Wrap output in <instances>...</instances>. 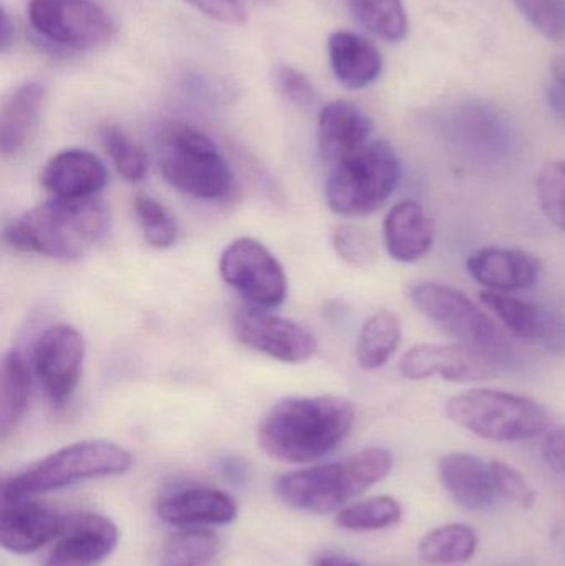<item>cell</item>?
Wrapping results in <instances>:
<instances>
[{
  "label": "cell",
  "mask_w": 565,
  "mask_h": 566,
  "mask_svg": "<svg viewBox=\"0 0 565 566\" xmlns=\"http://www.w3.org/2000/svg\"><path fill=\"white\" fill-rule=\"evenodd\" d=\"M481 302L516 338L531 343L550 355L565 358V319L559 313L537 303L490 290L481 293Z\"/></svg>",
  "instance_id": "13"
},
{
  "label": "cell",
  "mask_w": 565,
  "mask_h": 566,
  "mask_svg": "<svg viewBox=\"0 0 565 566\" xmlns=\"http://www.w3.org/2000/svg\"><path fill=\"white\" fill-rule=\"evenodd\" d=\"M491 359L468 346L425 345L414 346L405 353L400 363L401 375L414 381L438 378L453 382H471L490 378L498 371Z\"/></svg>",
  "instance_id": "15"
},
{
  "label": "cell",
  "mask_w": 565,
  "mask_h": 566,
  "mask_svg": "<svg viewBox=\"0 0 565 566\" xmlns=\"http://www.w3.org/2000/svg\"><path fill=\"white\" fill-rule=\"evenodd\" d=\"M551 73H553L554 83L564 86L565 88V56H557L551 65Z\"/></svg>",
  "instance_id": "43"
},
{
  "label": "cell",
  "mask_w": 565,
  "mask_h": 566,
  "mask_svg": "<svg viewBox=\"0 0 565 566\" xmlns=\"http://www.w3.org/2000/svg\"><path fill=\"white\" fill-rule=\"evenodd\" d=\"M491 478L498 494L506 497L523 509H531L536 504V492L531 488L523 474L506 462H490Z\"/></svg>",
  "instance_id": "35"
},
{
  "label": "cell",
  "mask_w": 565,
  "mask_h": 566,
  "mask_svg": "<svg viewBox=\"0 0 565 566\" xmlns=\"http://www.w3.org/2000/svg\"><path fill=\"white\" fill-rule=\"evenodd\" d=\"M231 325L239 343L278 361L297 365L317 352V339L307 326L272 310L245 305L236 310Z\"/></svg>",
  "instance_id": "12"
},
{
  "label": "cell",
  "mask_w": 565,
  "mask_h": 566,
  "mask_svg": "<svg viewBox=\"0 0 565 566\" xmlns=\"http://www.w3.org/2000/svg\"><path fill=\"white\" fill-rule=\"evenodd\" d=\"M132 465V452L115 442H73L3 479L2 502L30 499L90 479L125 474Z\"/></svg>",
  "instance_id": "5"
},
{
  "label": "cell",
  "mask_w": 565,
  "mask_h": 566,
  "mask_svg": "<svg viewBox=\"0 0 565 566\" xmlns=\"http://www.w3.org/2000/svg\"><path fill=\"white\" fill-rule=\"evenodd\" d=\"M374 123L354 103H328L318 116L317 143L322 159L337 165L370 142Z\"/></svg>",
  "instance_id": "19"
},
{
  "label": "cell",
  "mask_w": 565,
  "mask_h": 566,
  "mask_svg": "<svg viewBox=\"0 0 565 566\" xmlns=\"http://www.w3.org/2000/svg\"><path fill=\"white\" fill-rule=\"evenodd\" d=\"M13 22L10 20L9 13L7 10H2V32H0V49L2 52H6L9 49L10 43L13 42Z\"/></svg>",
  "instance_id": "41"
},
{
  "label": "cell",
  "mask_w": 565,
  "mask_h": 566,
  "mask_svg": "<svg viewBox=\"0 0 565 566\" xmlns=\"http://www.w3.org/2000/svg\"><path fill=\"white\" fill-rule=\"evenodd\" d=\"M438 475L448 494L467 511H483L493 502L496 489L490 464L464 452H451L441 458Z\"/></svg>",
  "instance_id": "23"
},
{
  "label": "cell",
  "mask_w": 565,
  "mask_h": 566,
  "mask_svg": "<svg viewBox=\"0 0 565 566\" xmlns=\"http://www.w3.org/2000/svg\"><path fill=\"white\" fill-rule=\"evenodd\" d=\"M467 268L474 281L498 293L533 289L543 272L540 259L520 249H481L470 255Z\"/></svg>",
  "instance_id": "18"
},
{
  "label": "cell",
  "mask_w": 565,
  "mask_h": 566,
  "mask_svg": "<svg viewBox=\"0 0 565 566\" xmlns=\"http://www.w3.org/2000/svg\"><path fill=\"white\" fill-rule=\"evenodd\" d=\"M328 62L338 82L350 90H362L377 82L384 60L374 43L357 33L335 32L328 39Z\"/></svg>",
  "instance_id": "24"
},
{
  "label": "cell",
  "mask_w": 565,
  "mask_h": 566,
  "mask_svg": "<svg viewBox=\"0 0 565 566\" xmlns=\"http://www.w3.org/2000/svg\"><path fill=\"white\" fill-rule=\"evenodd\" d=\"M108 229L109 212L102 201L53 199L10 221L3 242L22 254L76 261L98 245Z\"/></svg>",
  "instance_id": "2"
},
{
  "label": "cell",
  "mask_w": 565,
  "mask_h": 566,
  "mask_svg": "<svg viewBox=\"0 0 565 566\" xmlns=\"http://www.w3.org/2000/svg\"><path fill=\"white\" fill-rule=\"evenodd\" d=\"M527 22L551 40L561 39L565 32L563 9L557 0H513Z\"/></svg>",
  "instance_id": "36"
},
{
  "label": "cell",
  "mask_w": 565,
  "mask_h": 566,
  "mask_svg": "<svg viewBox=\"0 0 565 566\" xmlns=\"http://www.w3.org/2000/svg\"><path fill=\"white\" fill-rule=\"evenodd\" d=\"M196 10L209 19L229 25H242L248 20L244 3L241 0H186Z\"/></svg>",
  "instance_id": "38"
},
{
  "label": "cell",
  "mask_w": 565,
  "mask_h": 566,
  "mask_svg": "<svg viewBox=\"0 0 565 566\" xmlns=\"http://www.w3.org/2000/svg\"><path fill=\"white\" fill-rule=\"evenodd\" d=\"M401 342L400 318L390 310H378L362 326L355 345L358 366L374 371L390 361Z\"/></svg>",
  "instance_id": "26"
},
{
  "label": "cell",
  "mask_w": 565,
  "mask_h": 566,
  "mask_svg": "<svg viewBox=\"0 0 565 566\" xmlns=\"http://www.w3.org/2000/svg\"><path fill=\"white\" fill-rule=\"evenodd\" d=\"M537 199L546 218L565 232V163L551 161L537 176Z\"/></svg>",
  "instance_id": "33"
},
{
  "label": "cell",
  "mask_w": 565,
  "mask_h": 566,
  "mask_svg": "<svg viewBox=\"0 0 565 566\" xmlns=\"http://www.w3.org/2000/svg\"><path fill=\"white\" fill-rule=\"evenodd\" d=\"M401 521V507L395 499H368L342 509L337 515L338 527L350 532H375L394 527Z\"/></svg>",
  "instance_id": "31"
},
{
  "label": "cell",
  "mask_w": 565,
  "mask_h": 566,
  "mask_svg": "<svg viewBox=\"0 0 565 566\" xmlns=\"http://www.w3.org/2000/svg\"><path fill=\"white\" fill-rule=\"evenodd\" d=\"M158 166L171 188L198 201H228L236 176L221 149L205 133L171 123L159 135Z\"/></svg>",
  "instance_id": "4"
},
{
  "label": "cell",
  "mask_w": 565,
  "mask_h": 566,
  "mask_svg": "<svg viewBox=\"0 0 565 566\" xmlns=\"http://www.w3.org/2000/svg\"><path fill=\"white\" fill-rule=\"evenodd\" d=\"M435 228L423 206L404 201L390 209L384 221L388 255L401 264L420 261L433 248Z\"/></svg>",
  "instance_id": "22"
},
{
  "label": "cell",
  "mask_w": 565,
  "mask_h": 566,
  "mask_svg": "<svg viewBox=\"0 0 565 566\" xmlns=\"http://www.w3.org/2000/svg\"><path fill=\"white\" fill-rule=\"evenodd\" d=\"M219 274L245 305L274 310L287 298L289 281L279 259L262 242L239 238L222 251Z\"/></svg>",
  "instance_id": "9"
},
{
  "label": "cell",
  "mask_w": 565,
  "mask_h": 566,
  "mask_svg": "<svg viewBox=\"0 0 565 566\" xmlns=\"http://www.w3.org/2000/svg\"><path fill=\"white\" fill-rule=\"evenodd\" d=\"M46 88L40 82H27L13 90L0 112V153L15 158L32 142L39 129Z\"/></svg>",
  "instance_id": "21"
},
{
  "label": "cell",
  "mask_w": 565,
  "mask_h": 566,
  "mask_svg": "<svg viewBox=\"0 0 565 566\" xmlns=\"http://www.w3.org/2000/svg\"><path fill=\"white\" fill-rule=\"evenodd\" d=\"M29 20L46 42L75 52L102 49L115 36V23L92 0H30Z\"/></svg>",
  "instance_id": "10"
},
{
  "label": "cell",
  "mask_w": 565,
  "mask_h": 566,
  "mask_svg": "<svg viewBox=\"0 0 565 566\" xmlns=\"http://www.w3.org/2000/svg\"><path fill=\"white\" fill-rule=\"evenodd\" d=\"M63 521L53 509L30 499L2 502L0 545L10 554H33L59 537Z\"/></svg>",
  "instance_id": "16"
},
{
  "label": "cell",
  "mask_w": 565,
  "mask_h": 566,
  "mask_svg": "<svg viewBox=\"0 0 565 566\" xmlns=\"http://www.w3.org/2000/svg\"><path fill=\"white\" fill-rule=\"evenodd\" d=\"M156 512L163 522L176 527L226 525L238 517V505L218 489L191 488L161 499Z\"/></svg>",
  "instance_id": "20"
},
{
  "label": "cell",
  "mask_w": 565,
  "mask_h": 566,
  "mask_svg": "<svg viewBox=\"0 0 565 566\" xmlns=\"http://www.w3.org/2000/svg\"><path fill=\"white\" fill-rule=\"evenodd\" d=\"M317 566H362L350 558L341 557V555H325L317 562Z\"/></svg>",
  "instance_id": "42"
},
{
  "label": "cell",
  "mask_w": 565,
  "mask_h": 566,
  "mask_svg": "<svg viewBox=\"0 0 565 566\" xmlns=\"http://www.w3.org/2000/svg\"><path fill=\"white\" fill-rule=\"evenodd\" d=\"M355 19L374 35L400 42L408 33V17L401 0H347Z\"/></svg>",
  "instance_id": "28"
},
{
  "label": "cell",
  "mask_w": 565,
  "mask_h": 566,
  "mask_svg": "<svg viewBox=\"0 0 565 566\" xmlns=\"http://www.w3.org/2000/svg\"><path fill=\"white\" fill-rule=\"evenodd\" d=\"M447 415L454 424L496 442L536 438L550 428L551 416L527 396L496 389H470L448 401Z\"/></svg>",
  "instance_id": "8"
},
{
  "label": "cell",
  "mask_w": 565,
  "mask_h": 566,
  "mask_svg": "<svg viewBox=\"0 0 565 566\" xmlns=\"http://www.w3.org/2000/svg\"><path fill=\"white\" fill-rule=\"evenodd\" d=\"M394 455L384 448H368L331 464L282 475L275 482L279 497L312 514H332L390 474Z\"/></svg>",
  "instance_id": "3"
},
{
  "label": "cell",
  "mask_w": 565,
  "mask_h": 566,
  "mask_svg": "<svg viewBox=\"0 0 565 566\" xmlns=\"http://www.w3.org/2000/svg\"><path fill=\"white\" fill-rule=\"evenodd\" d=\"M135 214L145 241L158 251L172 248L178 241V224L171 212L151 196L135 198Z\"/></svg>",
  "instance_id": "32"
},
{
  "label": "cell",
  "mask_w": 565,
  "mask_h": 566,
  "mask_svg": "<svg viewBox=\"0 0 565 566\" xmlns=\"http://www.w3.org/2000/svg\"><path fill=\"white\" fill-rule=\"evenodd\" d=\"M401 165L394 146L375 139L332 166L325 185L328 208L344 218L377 212L394 196Z\"/></svg>",
  "instance_id": "6"
},
{
  "label": "cell",
  "mask_w": 565,
  "mask_h": 566,
  "mask_svg": "<svg viewBox=\"0 0 565 566\" xmlns=\"http://www.w3.org/2000/svg\"><path fill=\"white\" fill-rule=\"evenodd\" d=\"M478 537L473 528L464 524H450L430 532L418 547V555L425 564H464L473 558Z\"/></svg>",
  "instance_id": "27"
},
{
  "label": "cell",
  "mask_w": 565,
  "mask_h": 566,
  "mask_svg": "<svg viewBox=\"0 0 565 566\" xmlns=\"http://www.w3.org/2000/svg\"><path fill=\"white\" fill-rule=\"evenodd\" d=\"M411 305L423 313L441 332L460 345L481 353L498 368L516 361L513 346L501 335L486 313L461 290L437 282H417L407 286Z\"/></svg>",
  "instance_id": "7"
},
{
  "label": "cell",
  "mask_w": 565,
  "mask_h": 566,
  "mask_svg": "<svg viewBox=\"0 0 565 566\" xmlns=\"http://www.w3.org/2000/svg\"><path fill=\"white\" fill-rule=\"evenodd\" d=\"M100 143L125 181L138 182L148 175V156L138 143L133 142L119 126L103 125L98 132Z\"/></svg>",
  "instance_id": "30"
},
{
  "label": "cell",
  "mask_w": 565,
  "mask_h": 566,
  "mask_svg": "<svg viewBox=\"0 0 565 566\" xmlns=\"http://www.w3.org/2000/svg\"><path fill=\"white\" fill-rule=\"evenodd\" d=\"M543 458L553 471L565 474V428L547 436L543 442Z\"/></svg>",
  "instance_id": "39"
},
{
  "label": "cell",
  "mask_w": 565,
  "mask_h": 566,
  "mask_svg": "<svg viewBox=\"0 0 565 566\" xmlns=\"http://www.w3.org/2000/svg\"><path fill=\"white\" fill-rule=\"evenodd\" d=\"M118 545V528L105 515L65 517L43 566H98Z\"/></svg>",
  "instance_id": "14"
},
{
  "label": "cell",
  "mask_w": 565,
  "mask_h": 566,
  "mask_svg": "<svg viewBox=\"0 0 565 566\" xmlns=\"http://www.w3.org/2000/svg\"><path fill=\"white\" fill-rule=\"evenodd\" d=\"M332 245L338 258L355 269H365L374 264L377 258L374 241L364 229L355 226H341L332 235Z\"/></svg>",
  "instance_id": "34"
},
{
  "label": "cell",
  "mask_w": 565,
  "mask_h": 566,
  "mask_svg": "<svg viewBox=\"0 0 565 566\" xmlns=\"http://www.w3.org/2000/svg\"><path fill=\"white\" fill-rule=\"evenodd\" d=\"M108 181L105 163L86 149H65L49 159L40 175L42 188L53 199L80 201L98 195Z\"/></svg>",
  "instance_id": "17"
},
{
  "label": "cell",
  "mask_w": 565,
  "mask_h": 566,
  "mask_svg": "<svg viewBox=\"0 0 565 566\" xmlns=\"http://www.w3.org/2000/svg\"><path fill=\"white\" fill-rule=\"evenodd\" d=\"M218 535L205 528L188 527L169 535L163 547L161 566H201L218 555Z\"/></svg>",
  "instance_id": "29"
},
{
  "label": "cell",
  "mask_w": 565,
  "mask_h": 566,
  "mask_svg": "<svg viewBox=\"0 0 565 566\" xmlns=\"http://www.w3.org/2000/svg\"><path fill=\"white\" fill-rule=\"evenodd\" d=\"M274 83L278 92L291 105L307 108L314 103L315 90L311 80L294 66H281V69L275 70Z\"/></svg>",
  "instance_id": "37"
},
{
  "label": "cell",
  "mask_w": 565,
  "mask_h": 566,
  "mask_svg": "<svg viewBox=\"0 0 565 566\" xmlns=\"http://www.w3.org/2000/svg\"><path fill=\"white\" fill-rule=\"evenodd\" d=\"M546 99L550 108L565 122V88L564 86L557 85V83H551L546 88Z\"/></svg>",
  "instance_id": "40"
},
{
  "label": "cell",
  "mask_w": 565,
  "mask_h": 566,
  "mask_svg": "<svg viewBox=\"0 0 565 566\" xmlns=\"http://www.w3.org/2000/svg\"><path fill=\"white\" fill-rule=\"evenodd\" d=\"M29 365L19 349H9L3 355L0 368V438L7 439L17 431L29 411Z\"/></svg>",
  "instance_id": "25"
},
{
  "label": "cell",
  "mask_w": 565,
  "mask_h": 566,
  "mask_svg": "<svg viewBox=\"0 0 565 566\" xmlns=\"http://www.w3.org/2000/svg\"><path fill=\"white\" fill-rule=\"evenodd\" d=\"M85 361V339L75 326L56 323L40 333L33 346L36 381L52 406L65 408L79 388Z\"/></svg>",
  "instance_id": "11"
},
{
  "label": "cell",
  "mask_w": 565,
  "mask_h": 566,
  "mask_svg": "<svg viewBox=\"0 0 565 566\" xmlns=\"http://www.w3.org/2000/svg\"><path fill=\"white\" fill-rule=\"evenodd\" d=\"M354 422L355 406L341 396L285 398L259 422L258 441L272 459L305 464L337 449Z\"/></svg>",
  "instance_id": "1"
}]
</instances>
